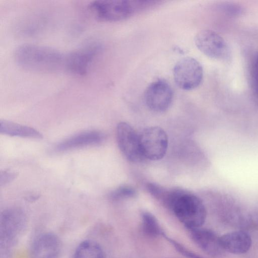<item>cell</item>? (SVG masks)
Here are the masks:
<instances>
[{
  "mask_svg": "<svg viewBox=\"0 0 258 258\" xmlns=\"http://www.w3.org/2000/svg\"><path fill=\"white\" fill-rule=\"evenodd\" d=\"M141 151L144 158L158 160L165 156L168 148V137L159 126L144 129L139 134Z\"/></svg>",
  "mask_w": 258,
  "mask_h": 258,
  "instance_id": "4",
  "label": "cell"
},
{
  "mask_svg": "<svg viewBox=\"0 0 258 258\" xmlns=\"http://www.w3.org/2000/svg\"><path fill=\"white\" fill-rule=\"evenodd\" d=\"M95 16L103 21H117L126 19L134 12V5L127 1H96L89 5Z\"/></svg>",
  "mask_w": 258,
  "mask_h": 258,
  "instance_id": "6",
  "label": "cell"
},
{
  "mask_svg": "<svg viewBox=\"0 0 258 258\" xmlns=\"http://www.w3.org/2000/svg\"><path fill=\"white\" fill-rule=\"evenodd\" d=\"M26 219L23 211L17 208L5 210L0 217V238L2 251L4 253L15 244L26 226Z\"/></svg>",
  "mask_w": 258,
  "mask_h": 258,
  "instance_id": "3",
  "label": "cell"
},
{
  "mask_svg": "<svg viewBox=\"0 0 258 258\" xmlns=\"http://www.w3.org/2000/svg\"><path fill=\"white\" fill-rule=\"evenodd\" d=\"M146 187L153 197L169 208L174 197L176 188L168 189L153 182L148 183Z\"/></svg>",
  "mask_w": 258,
  "mask_h": 258,
  "instance_id": "17",
  "label": "cell"
},
{
  "mask_svg": "<svg viewBox=\"0 0 258 258\" xmlns=\"http://www.w3.org/2000/svg\"><path fill=\"white\" fill-rule=\"evenodd\" d=\"M251 82L253 89L258 96V68L255 63L251 71Z\"/></svg>",
  "mask_w": 258,
  "mask_h": 258,
  "instance_id": "22",
  "label": "cell"
},
{
  "mask_svg": "<svg viewBox=\"0 0 258 258\" xmlns=\"http://www.w3.org/2000/svg\"><path fill=\"white\" fill-rule=\"evenodd\" d=\"M136 194L137 192L133 187L127 185H123L112 191L110 195V197L112 200H117L133 198Z\"/></svg>",
  "mask_w": 258,
  "mask_h": 258,
  "instance_id": "19",
  "label": "cell"
},
{
  "mask_svg": "<svg viewBox=\"0 0 258 258\" xmlns=\"http://www.w3.org/2000/svg\"><path fill=\"white\" fill-rule=\"evenodd\" d=\"M195 43L201 52L211 58L226 60L229 56V49L226 41L212 30L199 31L195 37Z\"/></svg>",
  "mask_w": 258,
  "mask_h": 258,
  "instance_id": "7",
  "label": "cell"
},
{
  "mask_svg": "<svg viewBox=\"0 0 258 258\" xmlns=\"http://www.w3.org/2000/svg\"><path fill=\"white\" fill-rule=\"evenodd\" d=\"M221 244L224 250L233 254H243L247 252L251 246L250 236L243 231H233L220 237Z\"/></svg>",
  "mask_w": 258,
  "mask_h": 258,
  "instance_id": "14",
  "label": "cell"
},
{
  "mask_svg": "<svg viewBox=\"0 0 258 258\" xmlns=\"http://www.w3.org/2000/svg\"><path fill=\"white\" fill-rule=\"evenodd\" d=\"M141 219L143 230L147 235L156 237L165 235L158 221L152 213L142 212Z\"/></svg>",
  "mask_w": 258,
  "mask_h": 258,
  "instance_id": "18",
  "label": "cell"
},
{
  "mask_svg": "<svg viewBox=\"0 0 258 258\" xmlns=\"http://www.w3.org/2000/svg\"><path fill=\"white\" fill-rule=\"evenodd\" d=\"M97 49L95 46H89L67 54L65 70L76 75L85 74L87 72Z\"/></svg>",
  "mask_w": 258,
  "mask_h": 258,
  "instance_id": "12",
  "label": "cell"
},
{
  "mask_svg": "<svg viewBox=\"0 0 258 258\" xmlns=\"http://www.w3.org/2000/svg\"><path fill=\"white\" fill-rule=\"evenodd\" d=\"M144 101L152 111L160 112L170 106L173 97L172 89L166 81L158 80L151 83L144 92Z\"/></svg>",
  "mask_w": 258,
  "mask_h": 258,
  "instance_id": "9",
  "label": "cell"
},
{
  "mask_svg": "<svg viewBox=\"0 0 258 258\" xmlns=\"http://www.w3.org/2000/svg\"><path fill=\"white\" fill-rule=\"evenodd\" d=\"M170 243L179 253L188 258H205L191 251L173 239L170 241Z\"/></svg>",
  "mask_w": 258,
  "mask_h": 258,
  "instance_id": "20",
  "label": "cell"
},
{
  "mask_svg": "<svg viewBox=\"0 0 258 258\" xmlns=\"http://www.w3.org/2000/svg\"><path fill=\"white\" fill-rule=\"evenodd\" d=\"M74 258H104V253L99 244L94 241L87 240L77 246Z\"/></svg>",
  "mask_w": 258,
  "mask_h": 258,
  "instance_id": "16",
  "label": "cell"
},
{
  "mask_svg": "<svg viewBox=\"0 0 258 258\" xmlns=\"http://www.w3.org/2000/svg\"><path fill=\"white\" fill-rule=\"evenodd\" d=\"M170 209L189 230L201 227L206 219V209L202 201L182 189H180Z\"/></svg>",
  "mask_w": 258,
  "mask_h": 258,
  "instance_id": "2",
  "label": "cell"
},
{
  "mask_svg": "<svg viewBox=\"0 0 258 258\" xmlns=\"http://www.w3.org/2000/svg\"><path fill=\"white\" fill-rule=\"evenodd\" d=\"M61 249L59 238L52 233H44L38 236L32 243L31 258H58Z\"/></svg>",
  "mask_w": 258,
  "mask_h": 258,
  "instance_id": "11",
  "label": "cell"
},
{
  "mask_svg": "<svg viewBox=\"0 0 258 258\" xmlns=\"http://www.w3.org/2000/svg\"><path fill=\"white\" fill-rule=\"evenodd\" d=\"M174 80L182 90H191L197 88L203 78V70L201 63L191 57L180 59L173 70Z\"/></svg>",
  "mask_w": 258,
  "mask_h": 258,
  "instance_id": "5",
  "label": "cell"
},
{
  "mask_svg": "<svg viewBox=\"0 0 258 258\" xmlns=\"http://www.w3.org/2000/svg\"><path fill=\"white\" fill-rule=\"evenodd\" d=\"M66 55L49 47L28 44L18 47L14 57L17 64L25 70L53 73L65 69Z\"/></svg>",
  "mask_w": 258,
  "mask_h": 258,
  "instance_id": "1",
  "label": "cell"
},
{
  "mask_svg": "<svg viewBox=\"0 0 258 258\" xmlns=\"http://www.w3.org/2000/svg\"><path fill=\"white\" fill-rule=\"evenodd\" d=\"M190 231L193 241L205 252L215 257L224 255L225 250L221 244L220 237L213 231L201 227Z\"/></svg>",
  "mask_w": 258,
  "mask_h": 258,
  "instance_id": "10",
  "label": "cell"
},
{
  "mask_svg": "<svg viewBox=\"0 0 258 258\" xmlns=\"http://www.w3.org/2000/svg\"><path fill=\"white\" fill-rule=\"evenodd\" d=\"M254 63L255 64V65L256 66L257 68H258V53H257L256 59L255 60V61Z\"/></svg>",
  "mask_w": 258,
  "mask_h": 258,
  "instance_id": "23",
  "label": "cell"
},
{
  "mask_svg": "<svg viewBox=\"0 0 258 258\" xmlns=\"http://www.w3.org/2000/svg\"><path fill=\"white\" fill-rule=\"evenodd\" d=\"M0 132L1 134L11 136L33 139L42 138V135L33 128L6 120H1Z\"/></svg>",
  "mask_w": 258,
  "mask_h": 258,
  "instance_id": "15",
  "label": "cell"
},
{
  "mask_svg": "<svg viewBox=\"0 0 258 258\" xmlns=\"http://www.w3.org/2000/svg\"><path fill=\"white\" fill-rule=\"evenodd\" d=\"M116 139L118 147L125 157L132 162H139L144 158L139 134L125 122H119L116 127Z\"/></svg>",
  "mask_w": 258,
  "mask_h": 258,
  "instance_id": "8",
  "label": "cell"
},
{
  "mask_svg": "<svg viewBox=\"0 0 258 258\" xmlns=\"http://www.w3.org/2000/svg\"><path fill=\"white\" fill-rule=\"evenodd\" d=\"M18 176V173L8 170L2 171L0 172V185L1 186L5 185L13 180H14Z\"/></svg>",
  "mask_w": 258,
  "mask_h": 258,
  "instance_id": "21",
  "label": "cell"
},
{
  "mask_svg": "<svg viewBox=\"0 0 258 258\" xmlns=\"http://www.w3.org/2000/svg\"><path fill=\"white\" fill-rule=\"evenodd\" d=\"M105 139V135L99 131L82 132L60 142L56 146L55 151L64 152L88 146L96 145L103 142Z\"/></svg>",
  "mask_w": 258,
  "mask_h": 258,
  "instance_id": "13",
  "label": "cell"
}]
</instances>
